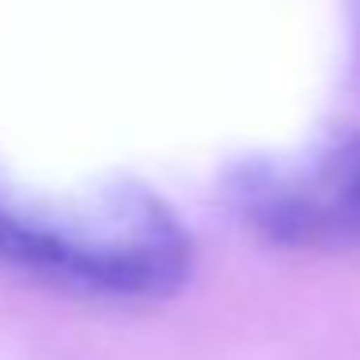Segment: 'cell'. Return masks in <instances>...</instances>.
I'll list each match as a JSON object with an SVG mask.
<instances>
[{"label": "cell", "mask_w": 360, "mask_h": 360, "mask_svg": "<svg viewBox=\"0 0 360 360\" xmlns=\"http://www.w3.org/2000/svg\"><path fill=\"white\" fill-rule=\"evenodd\" d=\"M0 264L105 298H163L190 275V233L148 190L39 202L0 186Z\"/></svg>", "instance_id": "6da1fadb"}, {"label": "cell", "mask_w": 360, "mask_h": 360, "mask_svg": "<svg viewBox=\"0 0 360 360\" xmlns=\"http://www.w3.org/2000/svg\"><path fill=\"white\" fill-rule=\"evenodd\" d=\"M240 217L271 244L360 248V136L329 143L302 163H252L233 179Z\"/></svg>", "instance_id": "7a4b0ae2"}]
</instances>
